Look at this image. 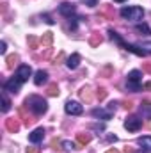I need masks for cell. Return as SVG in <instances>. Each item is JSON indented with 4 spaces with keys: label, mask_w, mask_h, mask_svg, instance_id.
Returning <instances> with one entry per match:
<instances>
[{
    "label": "cell",
    "mask_w": 151,
    "mask_h": 153,
    "mask_svg": "<svg viewBox=\"0 0 151 153\" xmlns=\"http://www.w3.org/2000/svg\"><path fill=\"white\" fill-rule=\"evenodd\" d=\"M142 71H146V73H151V62H146V64L142 66Z\"/></svg>",
    "instance_id": "30"
},
{
    "label": "cell",
    "mask_w": 151,
    "mask_h": 153,
    "mask_svg": "<svg viewBox=\"0 0 151 153\" xmlns=\"http://www.w3.org/2000/svg\"><path fill=\"white\" fill-rule=\"evenodd\" d=\"M114 2H117V4H121V2H124V0H114Z\"/></svg>",
    "instance_id": "41"
},
{
    "label": "cell",
    "mask_w": 151,
    "mask_h": 153,
    "mask_svg": "<svg viewBox=\"0 0 151 153\" xmlns=\"http://www.w3.org/2000/svg\"><path fill=\"white\" fill-rule=\"evenodd\" d=\"M141 76H142V73H141L139 70H132V71L128 73V80H132V82H141Z\"/></svg>",
    "instance_id": "19"
},
{
    "label": "cell",
    "mask_w": 151,
    "mask_h": 153,
    "mask_svg": "<svg viewBox=\"0 0 151 153\" xmlns=\"http://www.w3.org/2000/svg\"><path fill=\"white\" fill-rule=\"evenodd\" d=\"M29 45H30V48H38V45H39L38 38H34V36H30V38H29Z\"/></svg>",
    "instance_id": "29"
},
{
    "label": "cell",
    "mask_w": 151,
    "mask_h": 153,
    "mask_svg": "<svg viewBox=\"0 0 151 153\" xmlns=\"http://www.w3.org/2000/svg\"><path fill=\"white\" fill-rule=\"evenodd\" d=\"M141 126H142V121H141L137 116H130V117H126V121H124V128H126L128 132H137V130H141Z\"/></svg>",
    "instance_id": "3"
},
{
    "label": "cell",
    "mask_w": 151,
    "mask_h": 153,
    "mask_svg": "<svg viewBox=\"0 0 151 153\" xmlns=\"http://www.w3.org/2000/svg\"><path fill=\"white\" fill-rule=\"evenodd\" d=\"M43 137H44V128H36V130L29 135V141L34 143V144H38V143L43 141Z\"/></svg>",
    "instance_id": "8"
},
{
    "label": "cell",
    "mask_w": 151,
    "mask_h": 153,
    "mask_svg": "<svg viewBox=\"0 0 151 153\" xmlns=\"http://www.w3.org/2000/svg\"><path fill=\"white\" fill-rule=\"evenodd\" d=\"M18 59H20V57H18L16 53H13V55H9V57L5 59V62H7V70H13V68H14V64L18 62Z\"/></svg>",
    "instance_id": "18"
},
{
    "label": "cell",
    "mask_w": 151,
    "mask_h": 153,
    "mask_svg": "<svg viewBox=\"0 0 151 153\" xmlns=\"http://www.w3.org/2000/svg\"><path fill=\"white\" fill-rule=\"evenodd\" d=\"M142 87H144V89H151V82H146V84H144Z\"/></svg>",
    "instance_id": "38"
},
{
    "label": "cell",
    "mask_w": 151,
    "mask_h": 153,
    "mask_svg": "<svg viewBox=\"0 0 151 153\" xmlns=\"http://www.w3.org/2000/svg\"><path fill=\"white\" fill-rule=\"evenodd\" d=\"M5 128H7L11 134H16V132L20 130V123H18V119H14V117L5 119Z\"/></svg>",
    "instance_id": "10"
},
{
    "label": "cell",
    "mask_w": 151,
    "mask_h": 153,
    "mask_svg": "<svg viewBox=\"0 0 151 153\" xmlns=\"http://www.w3.org/2000/svg\"><path fill=\"white\" fill-rule=\"evenodd\" d=\"M43 20H44V22H46L48 25H53V20H52V18H50L48 14H44V16H43Z\"/></svg>",
    "instance_id": "31"
},
{
    "label": "cell",
    "mask_w": 151,
    "mask_h": 153,
    "mask_svg": "<svg viewBox=\"0 0 151 153\" xmlns=\"http://www.w3.org/2000/svg\"><path fill=\"white\" fill-rule=\"evenodd\" d=\"M25 105H27V107H29L36 116H41V114H44V112L48 111V103H46V100L41 98V96H38V94L29 96V98L25 100Z\"/></svg>",
    "instance_id": "1"
},
{
    "label": "cell",
    "mask_w": 151,
    "mask_h": 153,
    "mask_svg": "<svg viewBox=\"0 0 151 153\" xmlns=\"http://www.w3.org/2000/svg\"><path fill=\"white\" fill-rule=\"evenodd\" d=\"M93 116H94V117H100V119H103V121H109V119L112 117V112H110V111H105V109H94V111H93Z\"/></svg>",
    "instance_id": "11"
},
{
    "label": "cell",
    "mask_w": 151,
    "mask_h": 153,
    "mask_svg": "<svg viewBox=\"0 0 151 153\" xmlns=\"http://www.w3.org/2000/svg\"><path fill=\"white\" fill-rule=\"evenodd\" d=\"M103 43V38L100 36V32H93L91 34V39H89V45L91 46H100Z\"/></svg>",
    "instance_id": "14"
},
{
    "label": "cell",
    "mask_w": 151,
    "mask_h": 153,
    "mask_svg": "<svg viewBox=\"0 0 151 153\" xmlns=\"http://www.w3.org/2000/svg\"><path fill=\"white\" fill-rule=\"evenodd\" d=\"M80 98H82V100H85V102H91V100H93V94H91V89H87V87H84V89L80 91Z\"/></svg>",
    "instance_id": "20"
},
{
    "label": "cell",
    "mask_w": 151,
    "mask_h": 153,
    "mask_svg": "<svg viewBox=\"0 0 151 153\" xmlns=\"http://www.w3.org/2000/svg\"><path fill=\"white\" fill-rule=\"evenodd\" d=\"M27 153H39V148L32 146V148H27Z\"/></svg>",
    "instance_id": "35"
},
{
    "label": "cell",
    "mask_w": 151,
    "mask_h": 153,
    "mask_svg": "<svg viewBox=\"0 0 151 153\" xmlns=\"http://www.w3.org/2000/svg\"><path fill=\"white\" fill-rule=\"evenodd\" d=\"M59 13H61L62 16H66V18H71V16L75 14V5L70 4V2H64V4L59 5Z\"/></svg>",
    "instance_id": "6"
},
{
    "label": "cell",
    "mask_w": 151,
    "mask_h": 153,
    "mask_svg": "<svg viewBox=\"0 0 151 153\" xmlns=\"http://www.w3.org/2000/svg\"><path fill=\"white\" fill-rule=\"evenodd\" d=\"M141 112H142L144 117L151 119V102H142L141 103Z\"/></svg>",
    "instance_id": "15"
},
{
    "label": "cell",
    "mask_w": 151,
    "mask_h": 153,
    "mask_svg": "<svg viewBox=\"0 0 151 153\" xmlns=\"http://www.w3.org/2000/svg\"><path fill=\"white\" fill-rule=\"evenodd\" d=\"M135 29H137V32H142V34H146V36H151V29L146 23H139Z\"/></svg>",
    "instance_id": "23"
},
{
    "label": "cell",
    "mask_w": 151,
    "mask_h": 153,
    "mask_svg": "<svg viewBox=\"0 0 151 153\" xmlns=\"http://www.w3.org/2000/svg\"><path fill=\"white\" fill-rule=\"evenodd\" d=\"M52 41H53V34H52V32H44V34H43V38H41V43H43V45L50 46Z\"/></svg>",
    "instance_id": "22"
},
{
    "label": "cell",
    "mask_w": 151,
    "mask_h": 153,
    "mask_svg": "<svg viewBox=\"0 0 151 153\" xmlns=\"http://www.w3.org/2000/svg\"><path fill=\"white\" fill-rule=\"evenodd\" d=\"M109 141H110V143H115V141H117V137H115V135H109Z\"/></svg>",
    "instance_id": "37"
},
{
    "label": "cell",
    "mask_w": 151,
    "mask_h": 153,
    "mask_svg": "<svg viewBox=\"0 0 151 153\" xmlns=\"http://www.w3.org/2000/svg\"><path fill=\"white\" fill-rule=\"evenodd\" d=\"M46 93H48V96H59V87H57V84H50L48 89H46Z\"/></svg>",
    "instance_id": "24"
},
{
    "label": "cell",
    "mask_w": 151,
    "mask_h": 153,
    "mask_svg": "<svg viewBox=\"0 0 151 153\" xmlns=\"http://www.w3.org/2000/svg\"><path fill=\"white\" fill-rule=\"evenodd\" d=\"M30 75H32V70H30L29 64H21V66H18V70H16V78H18L21 84L27 82Z\"/></svg>",
    "instance_id": "4"
},
{
    "label": "cell",
    "mask_w": 151,
    "mask_h": 153,
    "mask_svg": "<svg viewBox=\"0 0 151 153\" xmlns=\"http://www.w3.org/2000/svg\"><path fill=\"white\" fill-rule=\"evenodd\" d=\"M96 96H98V100H105L107 98V89H98V93H96Z\"/></svg>",
    "instance_id": "27"
},
{
    "label": "cell",
    "mask_w": 151,
    "mask_h": 153,
    "mask_svg": "<svg viewBox=\"0 0 151 153\" xmlns=\"http://www.w3.org/2000/svg\"><path fill=\"white\" fill-rule=\"evenodd\" d=\"M46 80H48V71H44V70H38L36 75H34V84H36V85H43Z\"/></svg>",
    "instance_id": "9"
},
{
    "label": "cell",
    "mask_w": 151,
    "mask_h": 153,
    "mask_svg": "<svg viewBox=\"0 0 151 153\" xmlns=\"http://www.w3.org/2000/svg\"><path fill=\"white\" fill-rule=\"evenodd\" d=\"M123 107H124L126 111H130V109L133 107V103H132V102H123Z\"/></svg>",
    "instance_id": "32"
},
{
    "label": "cell",
    "mask_w": 151,
    "mask_h": 153,
    "mask_svg": "<svg viewBox=\"0 0 151 153\" xmlns=\"http://www.w3.org/2000/svg\"><path fill=\"white\" fill-rule=\"evenodd\" d=\"M62 59H64V53H62V52H61V53H59V57H57V59H55V64H57V61H62Z\"/></svg>",
    "instance_id": "36"
},
{
    "label": "cell",
    "mask_w": 151,
    "mask_h": 153,
    "mask_svg": "<svg viewBox=\"0 0 151 153\" xmlns=\"http://www.w3.org/2000/svg\"><path fill=\"white\" fill-rule=\"evenodd\" d=\"M61 144H62V150H66V152H70V150L75 148V143H71V141H62Z\"/></svg>",
    "instance_id": "26"
},
{
    "label": "cell",
    "mask_w": 151,
    "mask_h": 153,
    "mask_svg": "<svg viewBox=\"0 0 151 153\" xmlns=\"http://www.w3.org/2000/svg\"><path fill=\"white\" fill-rule=\"evenodd\" d=\"M105 153H119V152H117L115 148H110V150H107V152H105Z\"/></svg>",
    "instance_id": "39"
},
{
    "label": "cell",
    "mask_w": 151,
    "mask_h": 153,
    "mask_svg": "<svg viewBox=\"0 0 151 153\" xmlns=\"http://www.w3.org/2000/svg\"><path fill=\"white\" fill-rule=\"evenodd\" d=\"M5 50H7V46H5V43L2 41V43H0V53L4 55V53H5Z\"/></svg>",
    "instance_id": "33"
},
{
    "label": "cell",
    "mask_w": 151,
    "mask_h": 153,
    "mask_svg": "<svg viewBox=\"0 0 151 153\" xmlns=\"http://www.w3.org/2000/svg\"><path fill=\"white\" fill-rule=\"evenodd\" d=\"M126 87H128L130 91H133V93L141 91V84H139V82H132V80H128V82H126Z\"/></svg>",
    "instance_id": "25"
},
{
    "label": "cell",
    "mask_w": 151,
    "mask_h": 153,
    "mask_svg": "<svg viewBox=\"0 0 151 153\" xmlns=\"http://www.w3.org/2000/svg\"><path fill=\"white\" fill-rule=\"evenodd\" d=\"M124 48H126L128 52H132V53L139 55V57H144V55H146V52H144L141 46H135V45H128V43H124Z\"/></svg>",
    "instance_id": "13"
},
{
    "label": "cell",
    "mask_w": 151,
    "mask_h": 153,
    "mask_svg": "<svg viewBox=\"0 0 151 153\" xmlns=\"http://www.w3.org/2000/svg\"><path fill=\"white\" fill-rule=\"evenodd\" d=\"M141 48H142L144 52L151 53V43H150V41H144V43H141Z\"/></svg>",
    "instance_id": "28"
},
{
    "label": "cell",
    "mask_w": 151,
    "mask_h": 153,
    "mask_svg": "<svg viewBox=\"0 0 151 153\" xmlns=\"http://www.w3.org/2000/svg\"><path fill=\"white\" fill-rule=\"evenodd\" d=\"M82 2H85V4H89L91 7H94V5L98 4V0H82Z\"/></svg>",
    "instance_id": "34"
},
{
    "label": "cell",
    "mask_w": 151,
    "mask_h": 153,
    "mask_svg": "<svg viewBox=\"0 0 151 153\" xmlns=\"http://www.w3.org/2000/svg\"><path fill=\"white\" fill-rule=\"evenodd\" d=\"M124 153H135V152H133L132 148H126V150H124Z\"/></svg>",
    "instance_id": "40"
},
{
    "label": "cell",
    "mask_w": 151,
    "mask_h": 153,
    "mask_svg": "<svg viewBox=\"0 0 151 153\" xmlns=\"http://www.w3.org/2000/svg\"><path fill=\"white\" fill-rule=\"evenodd\" d=\"M139 144L146 150V152H151V135H144V137H139Z\"/></svg>",
    "instance_id": "16"
},
{
    "label": "cell",
    "mask_w": 151,
    "mask_h": 153,
    "mask_svg": "<svg viewBox=\"0 0 151 153\" xmlns=\"http://www.w3.org/2000/svg\"><path fill=\"white\" fill-rule=\"evenodd\" d=\"M20 87H21V82H20L16 76H13L11 80H7V82L4 84V89H5V91H11V93H18Z\"/></svg>",
    "instance_id": "7"
},
{
    "label": "cell",
    "mask_w": 151,
    "mask_h": 153,
    "mask_svg": "<svg viewBox=\"0 0 151 153\" xmlns=\"http://www.w3.org/2000/svg\"><path fill=\"white\" fill-rule=\"evenodd\" d=\"M9 109H11V102L5 96V93H2V112H7Z\"/></svg>",
    "instance_id": "21"
},
{
    "label": "cell",
    "mask_w": 151,
    "mask_h": 153,
    "mask_svg": "<svg viewBox=\"0 0 151 153\" xmlns=\"http://www.w3.org/2000/svg\"><path fill=\"white\" fill-rule=\"evenodd\" d=\"M80 53H73L71 57H68V62H66V66L70 68V70H76L78 68V64H80Z\"/></svg>",
    "instance_id": "12"
},
{
    "label": "cell",
    "mask_w": 151,
    "mask_h": 153,
    "mask_svg": "<svg viewBox=\"0 0 151 153\" xmlns=\"http://www.w3.org/2000/svg\"><path fill=\"white\" fill-rule=\"evenodd\" d=\"M148 126H150V128H151V123H150V125H148Z\"/></svg>",
    "instance_id": "42"
},
{
    "label": "cell",
    "mask_w": 151,
    "mask_h": 153,
    "mask_svg": "<svg viewBox=\"0 0 151 153\" xmlns=\"http://www.w3.org/2000/svg\"><path fill=\"white\" fill-rule=\"evenodd\" d=\"M121 16L126 18V20H142L144 16V9L139 7V5H132V7H123L121 9Z\"/></svg>",
    "instance_id": "2"
},
{
    "label": "cell",
    "mask_w": 151,
    "mask_h": 153,
    "mask_svg": "<svg viewBox=\"0 0 151 153\" xmlns=\"http://www.w3.org/2000/svg\"><path fill=\"white\" fill-rule=\"evenodd\" d=\"M64 111L68 112V114H71V116H80L82 112H84V107L78 103V102H68L66 105H64Z\"/></svg>",
    "instance_id": "5"
},
{
    "label": "cell",
    "mask_w": 151,
    "mask_h": 153,
    "mask_svg": "<svg viewBox=\"0 0 151 153\" xmlns=\"http://www.w3.org/2000/svg\"><path fill=\"white\" fill-rule=\"evenodd\" d=\"M76 141H78L80 146H85V144L91 143V134H78L76 135Z\"/></svg>",
    "instance_id": "17"
}]
</instances>
